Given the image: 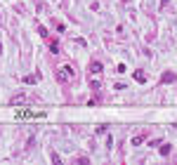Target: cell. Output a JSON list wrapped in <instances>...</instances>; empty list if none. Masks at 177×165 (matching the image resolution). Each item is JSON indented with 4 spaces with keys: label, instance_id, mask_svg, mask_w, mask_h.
I'll return each mask as SVG.
<instances>
[{
    "label": "cell",
    "instance_id": "obj_4",
    "mask_svg": "<svg viewBox=\"0 0 177 165\" xmlns=\"http://www.w3.org/2000/svg\"><path fill=\"white\" fill-rule=\"evenodd\" d=\"M175 80V73H165V76H163V83H172Z\"/></svg>",
    "mask_w": 177,
    "mask_h": 165
},
{
    "label": "cell",
    "instance_id": "obj_3",
    "mask_svg": "<svg viewBox=\"0 0 177 165\" xmlns=\"http://www.w3.org/2000/svg\"><path fill=\"white\" fill-rule=\"evenodd\" d=\"M135 80H137V83H144V80H147V76H144L142 71H135Z\"/></svg>",
    "mask_w": 177,
    "mask_h": 165
},
{
    "label": "cell",
    "instance_id": "obj_1",
    "mask_svg": "<svg viewBox=\"0 0 177 165\" xmlns=\"http://www.w3.org/2000/svg\"><path fill=\"white\" fill-rule=\"evenodd\" d=\"M24 101H26V95L21 92V95H17V97L10 99V106H19V104H24Z\"/></svg>",
    "mask_w": 177,
    "mask_h": 165
},
{
    "label": "cell",
    "instance_id": "obj_5",
    "mask_svg": "<svg viewBox=\"0 0 177 165\" xmlns=\"http://www.w3.org/2000/svg\"><path fill=\"white\" fill-rule=\"evenodd\" d=\"M38 78H40V76H28V78H24V83H35Z\"/></svg>",
    "mask_w": 177,
    "mask_h": 165
},
{
    "label": "cell",
    "instance_id": "obj_6",
    "mask_svg": "<svg viewBox=\"0 0 177 165\" xmlns=\"http://www.w3.org/2000/svg\"><path fill=\"white\" fill-rule=\"evenodd\" d=\"M50 50H52V52L57 54V52H59V45H57V43H50Z\"/></svg>",
    "mask_w": 177,
    "mask_h": 165
},
{
    "label": "cell",
    "instance_id": "obj_7",
    "mask_svg": "<svg viewBox=\"0 0 177 165\" xmlns=\"http://www.w3.org/2000/svg\"><path fill=\"white\" fill-rule=\"evenodd\" d=\"M161 153H163V156H168V153H170V146H168V144H165V146H161Z\"/></svg>",
    "mask_w": 177,
    "mask_h": 165
},
{
    "label": "cell",
    "instance_id": "obj_2",
    "mask_svg": "<svg viewBox=\"0 0 177 165\" xmlns=\"http://www.w3.org/2000/svg\"><path fill=\"white\" fill-rule=\"evenodd\" d=\"M102 71H104L102 61H92V64H90V73H92V76H97V73H102Z\"/></svg>",
    "mask_w": 177,
    "mask_h": 165
}]
</instances>
